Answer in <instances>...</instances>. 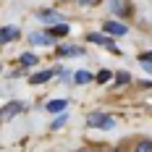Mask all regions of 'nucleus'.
Masks as SVG:
<instances>
[{"instance_id": "obj_10", "label": "nucleus", "mask_w": 152, "mask_h": 152, "mask_svg": "<svg viewBox=\"0 0 152 152\" xmlns=\"http://www.w3.org/2000/svg\"><path fill=\"white\" fill-rule=\"evenodd\" d=\"M50 76H53V71H42V74H34L29 81H31V84H39V81H47Z\"/></svg>"}, {"instance_id": "obj_11", "label": "nucleus", "mask_w": 152, "mask_h": 152, "mask_svg": "<svg viewBox=\"0 0 152 152\" xmlns=\"http://www.w3.org/2000/svg\"><path fill=\"white\" fill-rule=\"evenodd\" d=\"M74 79H76V81H79V84H87V81H92V76L87 74V71H79V74L74 76Z\"/></svg>"}, {"instance_id": "obj_12", "label": "nucleus", "mask_w": 152, "mask_h": 152, "mask_svg": "<svg viewBox=\"0 0 152 152\" xmlns=\"http://www.w3.org/2000/svg\"><path fill=\"white\" fill-rule=\"evenodd\" d=\"M129 81H131V76H129V74H123V71L115 76V84H118V87H121V84H129Z\"/></svg>"}, {"instance_id": "obj_4", "label": "nucleus", "mask_w": 152, "mask_h": 152, "mask_svg": "<svg viewBox=\"0 0 152 152\" xmlns=\"http://www.w3.org/2000/svg\"><path fill=\"white\" fill-rule=\"evenodd\" d=\"M102 29H105L107 34H126V26L118 24V21H107V24H102Z\"/></svg>"}, {"instance_id": "obj_9", "label": "nucleus", "mask_w": 152, "mask_h": 152, "mask_svg": "<svg viewBox=\"0 0 152 152\" xmlns=\"http://www.w3.org/2000/svg\"><path fill=\"white\" fill-rule=\"evenodd\" d=\"M47 110H50V113H61V110H66V100H53V102H47Z\"/></svg>"}, {"instance_id": "obj_6", "label": "nucleus", "mask_w": 152, "mask_h": 152, "mask_svg": "<svg viewBox=\"0 0 152 152\" xmlns=\"http://www.w3.org/2000/svg\"><path fill=\"white\" fill-rule=\"evenodd\" d=\"M53 37L50 34H31V45H50Z\"/></svg>"}, {"instance_id": "obj_8", "label": "nucleus", "mask_w": 152, "mask_h": 152, "mask_svg": "<svg viewBox=\"0 0 152 152\" xmlns=\"http://www.w3.org/2000/svg\"><path fill=\"white\" fill-rule=\"evenodd\" d=\"M13 37H18V31H16V29H11V26H3V34H0L3 45H5V42H11Z\"/></svg>"}, {"instance_id": "obj_13", "label": "nucleus", "mask_w": 152, "mask_h": 152, "mask_svg": "<svg viewBox=\"0 0 152 152\" xmlns=\"http://www.w3.org/2000/svg\"><path fill=\"white\" fill-rule=\"evenodd\" d=\"M97 81H100V84L110 81V71H100V74H97Z\"/></svg>"}, {"instance_id": "obj_1", "label": "nucleus", "mask_w": 152, "mask_h": 152, "mask_svg": "<svg viewBox=\"0 0 152 152\" xmlns=\"http://www.w3.org/2000/svg\"><path fill=\"white\" fill-rule=\"evenodd\" d=\"M87 123L94 126V129H110V126H113V118H110V115H102V113H89Z\"/></svg>"}, {"instance_id": "obj_16", "label": "nucleus", "mask_w": 152, "mask_h": 152, "mask_svg": "<svg viewBox=\"0 0 152 152\" xmlns=\"http://www.w3.org/2000/svg\"><path fill=\"white\" fill-rule=\"evenodd\" d=\"M39 18H45V21H53V18H55V13H53V11H42V13H39Z\"/></svg>"}, {"instance_id": "obj_7", "label": "nucleus", "mask_w": 152, "mask_h": 152, "mask_svg": "<svg viewBox=\"0 0 152 152\" xmlns=\"http://www.w3.org/2000/svg\"><path fill=\"white\" fill-rule=\"evenodd\" d=\"M134 152H152V142L150 139H139L134 144Z\"/></svg>"}, {"instance_id": "obj_17", "label": "nucleus", "mask_w": 152, "mask_h": 152, "mask_svg": "<svg viewBox=\"0 0 152 152\" xmlns=\"http://www.w3.org/2000/svg\"><path fill=\"white\" fill-rule=\"evenodd\" d=\"M76 3H81V5H92V3H97V0H76Z\"/></svg>"}, {"instance_id": "obj_5", "label": "nucleus", "mask_w": 152, "mask_h": 152, "mask_svg": "<svg viewBox=\"0 0 152 152\" xmlns=\"http://www.w3.org/2000/svg\"><path fill=\"white\" fill-rule=\"evenodd\" d=\"M68 34V26L66 24H55V26H50V37H66Z\"/></svg>"}, {"instance_id": "obj_2", "label": "nucleus", "mask_w": 152, "mask_h": 152, "mask_svg": "<svg viewBox=\"0 0 152 152\" xmlns=\"http://www.w3.org/2000/svg\"><path fill=\"white\" fill-rule=\"evenodd\" d=\"M61 58H68V55H84V47H76V45H63L55 50Z\"/></svg>"}, {"instance_id": "obj_18", "label": "nucleus", "mask_w": 152, "mask_h": 152, "mask_svg": "<svg viewBox=\"0 0 152 152\" xmlns=\"http://www.w3.org/2000/svg\"><path fill=\"white\" fill-rule=\"evenodd\" d=\"M144 66V71H152V63H142Z\"/></svg>"}, {"instance_id": "obj_3", "label": "nucleus", "mask_w": 152, "mask_h": 152, "mask_svg": "<svg viewBox=\"0 0 152 152\" xmlns=\"http://www.w3.org/2000/svg\"><path fill=\"white\" fill-rule=\"evenodd\" d=\"M24 110V102H8V105L3 107V118L8 121V118H13L16 113H21Z\"/></svg>"}, {"instance_id": "obj_14", "label": "nucleus", "mask_w": 152, "mask_h": 152, "mask_svg": "<svg viewBox=\"0 0 152 152\" xmlns=\"http://www.w3.org/2000/svg\"><path fill=\"white\" fill-rule=\"evenodd\" d=\"M21 63H24V66H34L37 58H34V55H21Z\"/></svg>"}, {"instance_id": "obj_15", "label": "nucleus", "mask_w": 152, "mask_h": 152, "mask_svg": "<svg viewBox=\"0 0 152 152\" xmlns=\"http://www.w3.org/2000/svg\"><path fill=\"white\" fill-rule=\"evenodd\" d=\"M139 63H152V53H142L139 55Z\"/></svg>"}]
</instances>
